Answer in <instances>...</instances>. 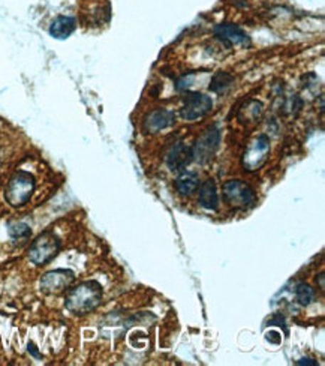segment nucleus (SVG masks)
Returning <instances> with one entry per match:
<instances>
[{
  "mask_svg": "<svg viewBox=\"0 0 325 366\" xmlns=\"http://www.w3.org/2000/svg\"><path fill=\"white\" fill-rule=\"evenodd\" d=\"M104 298L102 286L95 279L84 281V283L70 288L66 294L65 306L69 313L75 315L89 314L101 305Z\"/></svg>",
  "mask_w": 325,
  "mask_h": 366,
  "instance_id": "f257e3e1",
  "label": "nucleus"
},
{
  "mask_svg": "<svg viewBox=\"0 0 325 366\" xmlns=\"http://www.w3.org/2000/svg\"><path fill=\"white\" fill-rule=\"evenodd\" d=\"M35 177L27 172H17L14 174L5 189V200L12 207H21L31 202L35 191Z\"/></svg>",
  "mask_w": 325,
  "mask_h": 366,
  "instance_id": "f03ea898",
  "label": "nucleus"
},
{
  "mask_svg": "<svg viewBox=\"0 0 325 366\" xmlns=\"http://www.w3.org/2000/svg\"><path fill=\"white\" fill-rule=\"evenodd\" d=\"M222 197L223 202L230 204L234 209L246 210L255 206L257 203V194L253 191L247 183L242 180H228L223 183L222 187Z\"/></svg>",
  "mask_w": 325,
  "mask_h": 366,
  "instance_id": "7ed1b4c3",
  "label": "nucleus"
},
{
  "mask_svg": "<svg viewBox=\"0 0 325 366\" xmlns=\"http://www.w3.org/2000/svg\"><path fill=\"white\" fill-rule=\"evenodd\" d=\"M60 241L53 231L42 233L32 242L29 248V260L36 266H46L50 263L60 251Z\"/></svg>",
  "mask_w": 325,
  "mask_h": 366,
  "instance_id": "20e7f679",
  "label": "nucleus"
},
{
  "mask_svg": "<svg viewBox=\"0 0 325 366\" xmlns=\"http://www.w3.org/2000/svg\"><path fill=\"white\" fill-rule=\"evenodd\" d=\"M213 107V100L201 92H188L181 107V117L189 122L200 120L207 116Z\"/></svg>",
  "mask_w": 325,
  "mask_h": 366,
  "instance_id": "39448f33",
  "label": "nucleus"
},
{
  "mask_svg": "<svg viewBox=\"0 0 325 366\" xmlns=\"http://www.w3.org/2000/svg\"><path fill=\"white\" fill-rule=\"evenodd\" d=\"M219 145H220V131L216 128V126H211V128H208L195 142L192 147L193 160L200 164H207L208 161L213 160V157L219 149Z\"/></svg>",
  "mask_w": 325,
  "mask_h": 366,
  "instance_id": "423d86ee",
  "label": "nucleus"
},
{
  "mask_svg": "<svg viewBox=\"0 0 325 366\" xmlns=\"http://www.w3.org/2000/svg\"><path fill=\"white\" fill-rule=\"evenodd\" d=\"M75 281V273L70 269H54L41 278V291L46 294H59L68 290Z\"/></svg>",
  "mask_w": 325,
  "mask_h": 366,
  "instance_id": "0eeeda50",
  "label": "nucleus"
},
{
  "mask_svg": "<svg viewBox=\"0 0 325 366\" xmlns=\"http://www.w3.org/2000/svg\"><path fill=\"white\" fill-rule=\"evenodd\" d=\"M268 152H270V140H268V137L260 135L258 138H255V142H252L247 146V150L245 152L243 165L246 170H258V168L265 162Z\"/></svg>",
  "mask_w": 325,
  "mask_h": 366,
  "instance_id": "6e6552de",
  "label": "nucleus"
},
{
  "mask_svg": "<svg viewBox=\"0 0 325 366\" xmlns=\"http://www.w3.org/2000/svg\"><path fill=\"white\" fill-rule=\"evenodd\" d=\"M215 35L220 39L227 47H247L250 46L249 35L235 24L222 23L218 24L215 29Z\"/></svg>",
  "mask_w": 325,
  "mask_h": 366,
  "instance_id": "1a4fd4ad",
  "label": "nucleus"
},
{
  "mask_svg": "<svg viewBox=\"0 0 325 366\" xmlns=\"http://www.w3.org/2000/svg\"><path fill=\"white\" fill-rule=\"evenodd\" d=\"M81 14L84 21L87 20V23H92L93 26H101L110 20L111 6L108 0H87V2H84Z\"/></svg>",
  "mask_w": 325,
  "mask_h": 366,
  "instance_id": "9d476101",
  "label": "nucleus"
},
{
  "mask_svg": "<svg viewBox=\"0 0 325 366\" xmlns=\"http://www.w3.org/2000/svg\"><path fill=\"white\" fill-rule=\"evenodd\" d=\"M176 123V113L166 108L151 111L144 120V131L149 134H158L164 130L171 128Z\"/></svg>",
  "mask_w": 325,
  "mask_h": 366,
  "instance_id": "9b49d317",
  "label": "nucleus"
},
{
  "mask_svg": "<svg viewBox=\"0 0 325 366\" xmlns=\"http://www.w3.org/2000/svg\"><path fill=\"white\" fill-rule=\"evenodd\" d=\"M193 161L192 147L185 143H177L166 155V165L171 172H183Z\"/></svg>",
  "mask_w": 325,
  "mask_h": 366,
  "instance_id": "f8f14e48",
  "label": "nucleus"
},
{
  "mask_svg": "<svg viewBox=\"0 0 325 366\" xmlns=\"http://www.w3.org/2000/svg\"><path fill=\"white\" fill-rule=\"evenodd\" d=\"M198 202L200 206L207 209V210H216L219 206V195H218V188L213 179H207L206 182L200 183L198 187Z\"/></svg>",
  "mask_w": 325,
  "mask_h": 366,
  "instance_id": "ddd939ff",
  "label": "nucleus"
},
{
  "mask_svg": "<svg viewBox=\"0 0 325 366\" xmlns=\"http://www.w3.org/2000/svg\"><path fill=\"white\" fill-rule=\"evenodd\" d=\"M77 29V20L69 16H59L50 24V35L54 39H66L73 35Z\"/></svg>",
  "mask_w": 325,
  "mask_h": 366,
  "instance_id": "4468645a",
  "label": "nucleus"
},
{
  "mask_svg": "<svg viewBox=\"0 0 325 366\" xmlns=\"http://www.w3.org/2000/svg\"><path fill=\"white\" fill-rule=\"evenodd\" d=\"M174 187L180 195L189 197L200 187V177L195 172H181L174 182Z\"/></svg>",
  "mask_w": 325,
  "mask_h": 366,
  "instance_id": "2eb2a0df",
  "label": "nucleus"
},
{
  "mask_svg": "<svg viewBox=\"0 0 325 366\" xmlns=\"http://www.w3.org/2000/svg\"><path fill=\"white\" fill-rule=\"evenodd\" d=\"M233 75H230L228 73H218L210 81V90L215 93H225L233 86Z\"/></svg>",
  "mask_w": 325,
  "mask_h": 366,
  "instance_id": "dca6fc26",
  "label": "nucleus"
},
{
  "mask_svg": "<svg viewBox=\"0 0 325 366\" xmlns=\"http://www.w3.org/2000/svg\"><path fill=\"white\" fill-rule=\"evenodd\" d=\"M295 298L302 306H309L315 300V290L306 283H302L295 287Z\"/></svg>",
  "mask_w": 325,
  "mask_h": 366,
  "instance_id": "f3484780",
  "label": "nucleus"
},
{
  "mask_svg": "<svg viewBox=\"0 0 325 366\" xmlns=\"http://www.w3.org/2000/svg\"><path fill=\"white\" fill-rule=\"evenodd\" d=\"M8 233L12 239H16V241H21V239H27L31 237L32 234V230L27 224L24 222H16V224H11L9 229H8Z\"/></svg>",
  "mask_w": 325,
  "mask_h": 366,
  "instance_id": "a211bd4d",
  "label": "nucleus"
},
{
  "mask_svg": "<svg viewBox=\"0 0 325 366\" xmlns=\"http://www.w3.org/2000/svg\"><path fill=\"white\" fill-rule=\"evenodd\" d=\"M267 341L277 345V344L282 343V336H280L279 332H268V333H267Z\"/></svg>",
  "mask_w": 325,
  "mask_h": 366,
  "instance_id": "6ab92c4d",
  "label": "nucleus"
},
{
  "mask_svg": "<svg viewBox=\"0 0 325 366\" xmlns=\"http://www.w3.org/2000/svg\"><path fill=\"white\" fill-rule=\"evenodd\" d=\"M295 363H297V365H312V366H316V365H318V362H315L314 359H306V357H304V359H300V360H297Z\"/></svg>",
  "mask_w": 325,
  "mask_h": 366,
  "instance_id": "aec40b11",
  "label": "nucleus"
},
{
  "mask_svg": "<svg viewBox=\"0 0 325 366\" xmlns=\"http://www.w3.org/2000/svg\"><path fill=\"white\" fill-rule=\"evenodd\" d=\"M29 353H32L35 357H41V355L36 351V347L33 345V343H29Z\"/></svg>",
  "mask_w": 325,
  "mask_h": 366,
  "instance_id": "412c9836",
  "label": "nucleus"
},
{
  "mask_svg": "<svg viewBox=\"0 0 325 366\" xmlns=\"http://www.w3.org/2000/svg\"><path fill=\"white\" fill-rule=\"evenodd\" d=\"M319 286H321V290H324V275H319Z\"/></svg>",
  "mask_w": 325,
  "mask_h": 366,
  "instance_id": "4be33fe9",
  "label": "nucleus"
}]
</instances>
